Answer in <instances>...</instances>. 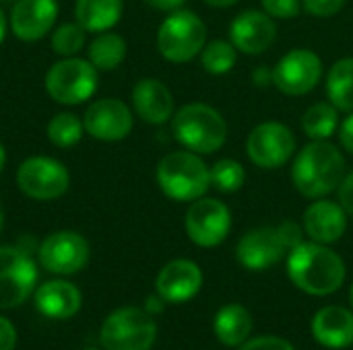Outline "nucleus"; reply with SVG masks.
I'll return each mask as SVG.
<instances>
[{
	"instance_id": "c756f323",
	"label": "nucleus",
	"mask_w": 353,
	"mask_h": 350,
	"mask_svg": "<svg viewBox=\"0 0 353 350\" xmlns=\"http://www.w3.org/2000/svg\"><path fill=\"white\" fill-rule=\"evenodd\" d=\"M83 130H85V126L74 113H58L48 124V138L56 146L66 149V146H72L81 140Z\"/></svg>"
},
{
	"instance_id": "a878e982",
	"label": "nucleus",
	"mask_w": 353,
	"mask_h": 350,
	"mask_svg": "<svg viewBox=\"0 0 353 350\" xmlns=\"http://www.w3.org/2000/svg\"><path fill=\"white\" fill-rule=\"evenodd\" d=\"M339 128V109L331 101L310 105L302 116V130L310 140H329Z\"/></svg>"
},
{
	"instance_id": "4c0bfd02",
	"label": "nucleus",
	"mask_w": 353,
	"mask_h": 350,
	"mask_svg": "<svg viewBox=\"0 0 353 350\" xmlns=\"http://www.w3.org/2000/svg\"><path fill=\"white\" fill-rule=\"evenodd\" d=\"M339 140L341 146L353 155V111L339 124Z\"/></svg>"
},
{
	"instance_id": "6ab92c4d",
	"label": "nucleus",
	"mask_w": 353,
	"mask_h": 350,
	"mask_svg": "<svg viewBox=\"0 0 353 350\" xmlns=\"http://www.w3.org/2000/svg\"><path fill=\"white\" fill-rule=\"evenodd\" d=\"M345 229L347 212L339 202L319 198L304 212V231L316 243L331 245L343 237Z\"/></svg>"
},
{
	"instance_id": "4be33fe9",
	"label": "nucleus",
	"mask_w": 353,
	"mask_h": 350,
	"mask_svg": "<svg viewBox=\"0 0 353 350\" xmlns=\"http://www.w3.org/2000/svg\"><path fill=\"white\" fill-rule=\"evenodd\" d=\"M81 291L66 281H50L35 291V307L41 316L52 320L72 318L81 309Z\"/></svg>"
},
{
	"instance_id": "0eeeda50",
	"label": "nucleus",
	"mask_w": 353,
	"mask_h": 350,
	"mask_svg": "<svg viewBox=\"0 0 353 350\" xmlns=\"http://www.w3.org/2000/svg\"><path fill=\"white\" fill-rule=\"evenodd\" d=\"M97 89V68L89 60L64 58L56 62L46 74L48 95L62 105H77L87 101Z\"/></svg>"
},
{
	"instance_id": "6e6552de",
	"label": "nucleus",
	"mask_w": 353,
	"mask_h": 350,
	"mask_svg": "<svg viewBox=\"0 0 353 350\" xmlns=\"http://www.w3.org/2000/svg\"><path fill=\"white\" fill-rule=\"evenodd\" d=\"M37 268L31 256L10 245H0V309L23 305L35 291Z\"/></svg>"
},
{
	"instance_id": "aec40b11",
	"label": "nucleus",
	"mask_w": 353,
	"mask_h": 350,
	"mask_svg": "<svg viewBox=\"0 0 353 350\" xmlns=\"http://www.w3.org/2000/svg\"><path fill=\"white\" fill-rule=\"evenodd\" d=\"M132 107L137 116L153 126L174 118V95L157 78H143L132 89Z\"/></svg>"
},
{
	"instance_id": "e433bc0d",
	"label": "nucleus",
	"mask_w": 353,
	"mask_h": 350,
	"mask_svg": "<svg viewBox=\"0 0 353 350\" xmlns=\"http://www.w3.org/2000/svg\"><path fill=\"white\" fill-rule=\"evenodd\" d=\"M14 347H17V330L6 318H0V350H14Z\"/></svg>"
},
{
	"instance_id": "cd10ccee",
	"label": "nucleus",
	"mask_w": 353,
	"mask_h": 350,
	"mask_svg": "<svg viewBox=\"0 0 353 350\" xmlns=\"http://www.w3.org/2000/svg\"><path fill=\"white\" fill-rule=\"evenodd\" d=\"M236 60H238L236 45L232 41H223V39H215V41L205 43V47L201 52L203 68L215 76L228 74L236 66Z\"/></svg>"
},
{
	"instance_id": "49530a36",
	"label": "nucleus",
	"mask_w": 353,
	"mask_h": 350,
	"mask_svg": "<svg viewBox=\"0 0 353 350\" xmlns=\"http://www.w3.org/2000/svg\"><path fill=\"white\" fill-rule=\"evenodd\" d=\"M350 303H352V311H353V285H352V291H350Z\"/></svg>"
},
{
	"instance_id": "ddd939ff",
	"label": "nucleus",
	"mask_w": 353,
	"mask_h": 350,
	"mask_svg": "<svg viewBox=\"0 0 353 350\" xmlns=\"http://www.w3.org/2000/svg\"><path fill=\"white\" fill-rule=\"evenodd\" d=\"M39 264L52 274H74L89 262V243L74 231H56L37 248Z\"/></svg>"
},
{
	"instance_id": "1a4fd4ad",
	"label": "nucleus",
	"mask_w": 353,
	"mask_h": 350,
	"mask_svg": "<svg viewBox=\"0 0 353 350\" xmlns=\"http://www.w3.org/2000/svg\"><path fill=\"white\" fill-rule=\"evenodd\" d=\"M186 235L199 248H215L232 231V212L217 198H199L190 204L184 219Z\"/></svg>"
},
{
	"instance_id": "79ce46f5",
	"label": "nucleus",
	"mask_w": 353,
	"mask_h": 350,
	"mask_svg": "<svg viewBox=\"0 0 353 350\" xmlns=\"http://www.w3.org/2000/svg\"><path fill=\"white\" fill-rule=\"evenodd\" d=\"M203 2L209 4V6H213V8H230L236 2H240V0H203Z\"/></svg>"
},
{
	"instance_id": "2f4dec72",
	"label": "nucleus",
	"mask_w": 353,
	"mask_h": 350,
	"mask_svg": "<svg viewBox=\"0 0 353 350\" xmlns=\"http://www.w3.org/2000/svg\"><path fill=\"white\" fill-rule=\"evenodd\" d=\"M263 8L273 19H294L302 10V0H261Z\"/></svg>"
},
{
	"instance_id": "f257e3e1",
	"label": "nucleus",
	"mask_w": 353,
	"mask_h": 350,
	"mask_svg": "<svg viewBox=\"0 0 353 350\" xmlns=\"http://www.w3.org/2000/svg\"><path fill=\"white\" fill-rule=\"evenodd\" d=\"M288 276L300 291L312 297H327L345 283V264L329 245L302 241L288 254Z\"/></svg>"
},
{
	"instance_id": "c9c22d12",
	"label": "nucleus",
	"mask_w": 353,
	"mask_h": 350,
	"mask_svg": "<svg viewBox=\"0 0 353 350\" xmlns=\"http://www.w3.org/2000/svg\"><path fill=\"white\" fill-rule=\"evenodd\" d=\"M337 194H339V204L345 208L347 217H352L353 219V171L343 177V182H341Z\"/></svg>"
},
{
	"instance_id": "393cba45",
	"label": "nucleus",
	"mask_w": 353,
	"mask_h": 350,
	"mask_svg": "<svg viewBox=\"0 0 353 350\" xmlns=\"http://www.w3.org/2000/svg\"><path fill=\"white\" fill-rule=\"evenodd\" d=\"M327 97L339 111H353V58L337 60L327 74Z\"/></svg>"
},
{
	"instance_id": "20e7f679",
	"label": "nucleus",
	"mask_w": 353,
	"mask_h": 350,
	"mask_svg": "<svg viewBox=\"0 0 353 350\" xmlns=\"http://www.w3.org/2000/svg\"><path fill=\"white\" fill-rule=\"evenodd\" d=\"M157 184L161 192L176 202H194L211 188L209 167L192 151L168 153L157 165Z\"/></svg>"
},
{
	"instance_id": "7ed1b4c3",
	"label": "nucleus",
	"mask_w": 353,
	"mask_h": 350,
	"mask_svg": "<svg viewBox=\"0 0 353 350\" xmlns=\"http://www.w3.org/2000/svg\"><path fill=\"white\" fill-rule=\"evenodd\" d=\"M172 132L186 151L211 155L225 144L228 122L207 103H188L174 113Z\"/></svg>"
},
{
	"instance_id": "f704fd0d",
	"label": "nucleus",
	"mask_w": 353,
	"mask_h": 350,
	"mask_svg": "<svg viewBox=\"0 0 353 350\" xmlns=\"http://www.w3.org/2000/svg\"><path fill=\"white\" fill-rule=\"evenodd\" d=\"M277 231H279V235H281V239H283V243L288 248V254L304 241V229L294 221H283L277 227Z\"/></svg>"
},
{
	"instance_id": "4468645a",
	"label": "nucleus",
	"mask_w": 353,
	"mask_h": 350,
	"mask_svg": "<svg viewBox=\"0 0 353 350\" xmlns=\"http://www.w3.org/2000/svg\"><path fill=\"white\" fill-rule=\"evenodd\" d=\"M85 130L103 142H116L130 134L132 113L120 99H99L91 103L83 116Z\"/></svg>"
},
{
	"instance_id": "58836bf2",
	"label": "nucleus",
	"mask_w": 353,
	"mask_h": 350,
	"mask_svg": "<svg viewBox=\"0 0 353 350\" xmlns=\"http://www.w3.org/2000/svg\"><path fill=\"white\" fill-rule=\"evenodd\" d=\"M149 6L157 8V10H163V12H174V10H180L184 6L186 0H145Z\"/></svg>"
},
{
	"instance_id": "dca6fc26",
	"label": "nucleus",
	"mask_w": 353,
	"mask_h": 350,
	"mask_svg": "<svg viewBox=\"0 0 353 350\" xmlns=\"http://www.w3.org/2000/svg\"><path fill=\"white\" fill-rule=\"evenodd\" d=\"M288 248L277 231V227H259L242 235L236 258L248 270H267L281 262Z\"/></svg>"
},
{
	"instance_id": "39448f33",
	"label": "nucleus",
	"mask_w": 353,
	"mask_h": 350,
	"mask_svg": "<svg viewBox=\"0 0 353 350\" xmlns=\"http://www.w3.org/2000/svg\"><path fill=\"white\" fill-rule=\"evenodd\" d=\"M207 43V25L203 19L186 8L170 12V17L159 25L157 31V50L159 54L174 64L190 62L201 56Z\"/></svg>"
},
{
	"instance_id": "72a5a7b5",
	"label": "nucleus",
	"mask_w": 353,
	"mask_h": 350,
	"mask_svg": "<svg viewBox=\"0 0 353 350\" xmlns=\"http://www.w3.org/2000/svg\"><path fill=\"white\" fill-rule=\"evenodd\" d=\"M240 350H294V347L279 336H256V338H248Z\"/></svg>"
},
{
	"instance_id": "ea45409f",
	"label": "nucleus",
	"mask_w": 353,
	"mask_h": 350,
	"mask_svg": "<svg viewBox=\"0 0 353 350\" xmlns=\"http://www.w3.org/2000/svg\"><path fill=\"white\" fill-rule=\"evenodd\" d=\"M252 78H254V83H256V85L265 87V85L273 83V70H267V66H259V68L254 70Z\"/></svg>"
},
{
	"instance_id": "c03bdc74",
	"label": "nucleus",
	"mask_w": 353,
	"mask_h": 350,
	"mask_svg": "<svg viewBox=\"0 0 353 350\" xmlns=\"http://www.w3.org/2000/svg\"><path fill=\"white\" fill-rule=\"evenodd\" d=\"M4 163H6V153H4V146L0 144V171H2V167H4Z\"/></svg>"
},
{
	"instance_id": "bb28decb",
	"label": "nucleus",
	"mask_w": 353,
	"mask_h": 350,
	"mask_svg": "<svg viewBox=\"0 0 353 350\" xmlns=\"http://www.w3.org/2000/svg\"><path fill=\"white\" fill-rule=\"evenodd\" d=\"M126 58V41L112 31H101L89 45V62L97 70H114Z\"/></svg>"
},
{
	"instance_id": "f3484780",
	"label": "nucleus",
	"mask_w": 353,
	"mask_h": 350,
	"mask_svg": "<svg viewBox=\"0 0 353 350\" xmlns=\"http://www.w3.org/2000/svg\"><path fill=\"white\" fill-rule=\"evenodd\" d=\"M203 287V272L192 260H172L168 262L155 281L157 295L165 303L190 301Z\"/></svg>"
},
{
	"instance_id": "37998d69",
	"label": "nucleus",
	"mask_w": 353,
	"mask_h": 350,
	"mask_svg": "<svg viewBox=\"0 0 353 350\" xmlns=\"http://www.w3.org/2000/svg\"><path fill=\"white\" fill-rule=\"evenodd\" d=\"M6 35V17H4V10L0 8V43Z\"/></svg>"
},
{
	"instance_id": "f03ea898",
	"label": "nucleus",
	"mask_w": 353,
	"mask_h": 350,
	"mask_svg": "<svg viewBox=\"0 0 353 350\" xmlns=\"http://www.w3.org/2000/svg\"><path fill=\"white\" fill-rule=\"evenodd\" d=\"M345 177V159L341 151L329 140H312L298 155L292 165V182L296 190L319 200L339 190Z\"/></svg>"
},
{
	"instance_id": "a18cd8bd",
	"label": "nucleus",
	"mask_w": 353,
	"mask_h": 350,
	"mask_svg": "<svg viewBox=\"0 0 353 350\" xmlns=\"http://www.w3.org/2000/svg\"><path fill=\"white\" fill-rule=\"evenodd\" d=\"M2 225H4V215H2V206H0V231H2Z\"/></svg>"
},
{
	"instance_id": "a19ab883",
	"label": "nucleus",
	"mask_w": 353,
	"mask_h": 350,
	"mask_svg": "<svg viewBox=\"0 0 353 350\" xmlns=\"http://www.w3.org/2000/svg\"><path fill=\"white\" fill-rule=\"evenodd\" d=\"M163 305H165V301H163V297H147V301H145V311L147 314H151V316H155V314H161L163 311Z\"/></svg>"
},
{
	"instance_id": "412c9836",
	"label": "nucleus",
	"mask_w": 353,
	"mask_h": 350,
	"mask_svg": "<svg viewBox=\"0 0 353 350\" xmlns=\"http://www.w3.org/2000/svg\"><path fill=\"white\" fill-rule=\"evenodd\" d=\"M312 336L327 349H347L353 344V311L341 305H327L312 318Z\"/></svg>"
},
{
	"instance_id": "de8ad7c7",
	"label": "nucleus",
	"mask_w": 353,
	"mask_h": 350,
	"mask_svg": "<svg viewBox=\"0 0 353 350\" xmlns=\"http://www.w3.org/2000/svg\"><path fill=\"white\" fill-rule=\"evenodd\" d=\"M87 350H95V349H87Z\"/></svg>"
},
{
	"instance_id": "c85d7f7f",
	"label": "nucleus",
	"mask_w": 353,
	"mask_h": 350,
	"mask_svg": "<svg viewBox=\"0 0 353 350\" xmlns=\"http://www.w3.org/2000/svg\"><path fill=\"white\" fill-rule=\"evenodd\" d=\"M211 188L223 194H234L246 184L244 165L234 159H219L213 167H209Z\"/></svg>"
},
{
	"instance_id": "9b49d317",
	"label": "nucleus",
	"mask_w": 353,
	"mask_h": 350,
	"mask_svg": "<svg viewBox=\"0 0 353 350\" xmlns=\"http://www.w3.org/2000/svg\"><path fill=\"white\" fill-rule=\"evenodd\" d=\"M248 159L261 169H279L296 153V136L281 122L259 124L246 140Z\"/></svg>"
},
{
	"instance_id": "9d476101",
	"label": "nucleus",
	"mask_w": 353,
	"mask_h": 350,
	"mask_svg": "<svg viewBox=\"0 0 353 350\" xmlns=\"http://www.w3.org/2000/svg\"><path fill=\"white\" fill-rule=\"evenodd\" d=\"M323 76V60L308 47L288 52L273 68V85L290 97L308 95Z\"/></svg>"
},
{
	"instance_id": "a211bd4d",
	"label": "nucleus",
	"mask_w": 353,
	"mask_h": 350,
	"mask_svg": "<svg viewBox=\"0 0 353 350\" xmlns=\"http://www.w3.org/2000/svg\"><path fill=\"white\" fill-rule=\"evenodd\" d=\"M56 17V0H17L10 12V29L21 41H37L52 29Z\"/></svg>"
},
{
	"instance_id": "423d86ee",
	"label": "nucleus",
	"mask_w": 353,
	"mask_h": 350,
	"mask_svg": "<svg viewBox=\"0 0 353 350\" xmlns=\"http://www.w3.org/2000/svg\"><path fill=\"white\" fill-rule=\"evenodd\" d=\"M99 338L105 350H149L157 338V326L145 309L122 307L105 318Z\"/></svg>"
},
{
	"instance_id": "f8f14e48",
	"label": "nucleus",
	"mask_w": 353,
	"mask_h": 350,
	"mask_svg": "<svg viewBox=\"0 0 353 350\" xmlns=\"http://www.w3.org/2000/svg\"><path fill=\"white\" fill-rule=\"evenodd\" d=\"M17 184L21 192L33 200H56L70 184L66 167L50 157L25 159L17 171Z\"/></svg>"
},
{
	"instance_id": "2eb2a0df",
	"label": "nucleus",
	"mask_w": 353,
	"mask_h": 350,
	"mask_svg": "<svg viewBox=\"0 0 353 350\" xmlns=\"http://www.w3.org/2000/svg\"><path fill=\"white\" fill-rule=\"evenodd\" d=\"M277 37V25L273 17L261 10H244L230 25V41L238 52L246 56H259L267 52Z\"/></svg>"
},
{
	"instance_id": "473e14b6",
	"label": "nucleus",
	"mask_w": 353,
	"mask_h": 350,
	"mask_svg": "<svg viewBox=\"0 0 353 350\" xmlns=\"http://www.w3.org/2000/svg\"><path fill=\"white\" fill-rule=\"evenodd\" d=\"M347 0H302V6L306 8V12H310L312 17L319 19H329L333 14H337Z\"/></svg>"
},
{
	"instance_id": "b1692460",
	"label": "nucleus",
	"mask_w": 353,
	"mask_h": 350,
	"mask_svg": "<svg viewBox=\"0 0 353 350\" xmlns=\"http://www.w3.org/2000/svg\"><path fill=\"white\" fill-rule=\"evenodd\" d=\"M122 17V0H77L74 19L91 33L112 29Z\"/></svg>"
},
{
	"instance_id": "7c9ffc66",
	"label": "nucleus",
	"mask_w": 353,
	"mask_h": 350,
	"mask_svg": "<svg viewBox=\"0 0 353 350\" xmlns=\"http://www.w3.org/2000/svg\"><path fill=\"white\" fill-rule=\"evenodd\" d=\"M85 45V29L79 23H64L52 35V50L58 56L72 58Z\"/></svg>"
},
{
	"instance_id": "5701e85b",
	"label": "nucleus",
	"mask_w": 353,
	"mask_h": 350,
	"mask_svg": "<svg viewBox=\"0 0 353 350\" xmlns=\"http://www.w3.org/2000/svg\"><path fill=\"white\" fill-rule=\"evenodd\" d=\"M252 326L254 322L250 311L240 303H230L221 307L213 322L215 336L225 347H242L250 338Z\"/></svg>"
}]
</instances>
